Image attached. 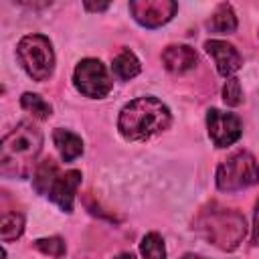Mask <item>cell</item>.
<instances>
[{
  "label": "cell",
  "mask_w": 259,
  "mask_h": 259,
  "mask_svg": "<svg viewBox=\"0 0 259 259\" xmlns=\"http://www.w3.org/2000/svg\"><path fill=\"white\" fill-rule=\"evenodd\" d=\"M172 113L166 103L152 95L125 103L117 117V130L127 142H146L168 130Z\"/></svg>",
  "instance_id": "1"
},
{
  "label": "cell",
  "mask_w": 259,
  "mask_h": 259,
  "mask_svg": "<svg viewBox=\"0 0 259 259\" xmlns=\"http://www.w3.org/2000/svg\"><path fill=\"white\" fill-rule=\"evenodd\" d=\"M42 148V134L32 121H20L0 146V172L8 178H28Z\"/></svg>",
  "instance_id": "2"
},
{
  "label": "cell",
  "mask_w": 259,
  "mask_h": 259,
  "mask_svg": "<svg viewBox=\"0 0 259 259\" xmlns=\"http://www.w3.org/2000/svg\"><path fill=\"white\" fill-rule=\"evenodd\" d=\"M192 229L217 249L235 251L245 239L247 223L239 210L210 202L208 206L200 208L192 221Z\"/></svg>",
  "instance_id": "3"
},
{
  "label": "cell",
  "mask_w": 259,
  "mask_h": 259,
  "mask_svg": "<svg viewBox=\"0 0 259 259\" xmlns=\"http://www.w3.org/2000/svg\"><path fill=\"white\" fill-rule=\"evenodd\" d=\"M32 184L38 194L51 198L63 212H73L75 194L81 184V172L79 170L61 172L57 162L53 158H47L36 166Z\"/></svg>",
  "instance_id": "4"
},
{
  "label": "cell",
  "mask_w": 259,
  "mask_h": 259,
  "mask_svg": "<svg viewBox=\"0 0 259 259\" xmlns=\"http://www.w3.org/2000/svg\"><path fill=\"white\" fill-rule=\"evenodd\" d=\"M18 61L26 75L34 81H47L55 71L53 45L45 34H26L16 47Z\"/></svg>",
  "instance_id": "5"
},
{
  "label": "cell",
  "mask_w": 259,
  "mask_h": 259,
  "mask_svg": "<svg viewBox=\"0 0 259 259\" xmlns=\"http://www.w3.org/2000/svg\"><path fill=\"white\" fill-rule=\"evenodd\" d=\"M217 188L223 192H237L259 182V164L251 152H235L217 168Z\"/></svg>",
  "instance_id": "6"
},
{
  "label": "cell",
  "mask_w": 259,
  "mask_h": 259,
  "mask_svg": "<svg viewBox=\"0 0 259 259\" xmlns=\"http://www.w3.org/2000/svg\"><path fill=\"white\" fill-rule=\"evenodd\" d=\"M73 85L81 95L101 99L111 91L113 81L99 59H83L73 71Z\"/></svg>",
  "instance_id": "7"
},
{
  "label": "cell",
  "mask_w": 259,
  "mask_h": 259,
  "mask_svg": "<svg viewBox=\"0 0 259 259\" xmlns=\"http://www.w3.org/2000/svg\"><path fill=\"white\" fill-rule=\"evenodd\" d=\"M178 4L174 0H134L130 12L134 20L146 28H158L174 18Z\"/></svg>",
  "instance_id": "8"
},
{
  "label": "cell",
  "mask_w": 259,
  "mask_h": 259,
  "mask_svg": "<svg viewBox=\"0 0 259 259\" xmlns=\"http://www.w3.org/2000/svg\"><path fill=\"white\" fill-rule=\"evenodd\" d=\"M206 130L217 148H227L233 146L241 134H243V123L239 115L221 111V109H208L206 113Z\"/></svg>",
  "instance_id": "9"
},
{
  "label": "cell",
  "mask_w": 259,
  "mask_h": 259,
  "mask_svg": "<svg viewBox=\"0 0 259 259\" xmlns=\"http://www.w3.org/2000/svg\"><path fill=\"white\" fill-rule=\"evenodd\" d=\"M206 53L214 59L217 71L223 77H233L241 67H243V57L241 53L227 40H219V38H210L204 42Z\"/></svg>",
  "instance_id": "10"
},
{
  "label": "cell",
  "mask_w": 259,
  "mask_h": 259,
  "mask_svg": "<svg viewBox=\"0 0 259 259\" xmlns=\"http://www.w3.org/2000/svg\"><path fill=\"white\" fill-rule=\"evenodd\" d=\"M196 51L188 45H170L162 51V63L170 73H184L196 65Z\"/></svg>",
  "instance_id": "11"
},
{
  "label": "cell",
  "mask_w": 259,
  "mask_h": 259,
  "mask_svg": "<svg viewBox=\"0 0 259 259\" xmlns=\"http://www.w3.org/2000/svg\"><path fill=\"white\" fill-rule=\"evenodd\" d=\"M53 142H55V146H57V150L65 162H73L75 158H79L83 154V140L69 130L57 127L53 132Z\"/></svg>",
  "instance_id": "12"
},
{
  "label": "cell",
  "mask_w": 259,
  "mask_h": 259,
  "mask_svg": "<svg viewBox=\"0 0 259 259\" xmlns=\"http://www.w3.org/2000/svg\"><path fill=\"white\" fill-rule=\"evenodd\" d=\"M111 69H113V73H115L117 79L130 81V79H134V77L142 71V65H140V59L134 55V51H130V49L123 47V49L117 53V57L113 59Z\"/></svg>",
  "instance_id": "13"
},
{
  "label": "cell",
  "mask_w": 259,
  "mask_h": 259,
  "mask_svg": "<svg viewBox=\"0 0 259 259\" xmlns=\"http://www.w3.org/2000/svg\"><path fill=\"white\" fill-rule=\"evenodd\" d=\"M208 28L212 32H219V34H229V32H235L237 30V16H235V10L231 4L223 2L214 8L210 20H208Z\"/></svg>",
  "instance_id": "14"
},
{
  "label": "cell",
  "mask_w": 259,
  "mask_h": 259,
  "mask_svg": "<svg viewBox=\"0 0 259 259\" xmlns=\"http://www.w3.org/2000/svg\"><path fill=\"white\" fill-rule=\"evenodd\" d=\"M24 233V217L18 210H6L2 214V225H0V239L4 243L18 239Z\"/></svg>",
  "instance_id": "15"
},
{
  "label": "cell",
  "mask_w": 259,
  "mask_h": 259,
  "mask_svg": "<svg viewBox=\"0 0 259 259\" xmlns=\"http://www.w3.org/2000/svg\"><path fill=\"white\" fill-rule=\"evenodd\" d=\"M20 105H22L24 111H28V113H30L32 117H36V119H49L51 113H53L51 103L45 101L38 93H30V91L22 93V97H20Z\"/></svg>",
  "instance_id": "16"
},
{
  "label": "cell",
  "mask_w": 259,
  "mask_h": 259,
  "mask_svg": "<svg viewBox=\"0 0 259 259\" xmlns=\"http://www.w3.org/2000/svg\"><path fill=\"white\" fill-rule=\"evenodd\" d=\"M140 253L144 259H166V245L160 233H148L142 237Z\"/></svg>",
  "instance_id": "17"
},
{
  "label": "cell",
  "mask_w": 259,
  "mask_h": 259,
  "mask_svg": "<svg viewBox=\"0 0 259 259\" xmlns=\"http://www.w3.org/2000/svg\"><path fill=\"white\" fill-rule=\"evenodd\" d=\"M32 247L45 255H51V257H63L67 253V247H65V241L61 237H45V239H36L32 243Z\"/></svg>",
  "instance_id": "18"
},
{
  "label": "cell",
  "mask_w": 259,
  "mask_h": 259,
  "mask_svg": "<svg viewBox=\"0 0 259 259\" xmlns=\"http://www.w3.org/2000/svg\"><path fill=\"white\" fill-rule=\"evenodd\" d=\"M223 101L231 107H237L243 103V89H241V81L237 77H229V81L223 87Z\"/></svg>",
  "instance_id": "19"
},
{
  "label": "cell",
  "mask_w": 259,
  "mask_h": 259,
  "mask_svg": "<svg viewBox=\"0 0 259 259\" xmlns=\"http://www.w3.org/2000/svg\"><path fill=\"white\" fill-rule=\"evenodd\" d=\"M253 243L259 245V200L255 206V217H253Z\"/></svg>",
  "instance_id": "20"
},
{
  "label": "cell",
  "mask_w": 259,
  "mask_h": 259,
  "mask_svg": "<svg viewBox=\"0 0 259 259\" xmlns=\"http://www.w3.org/2000/svg\"><path fill=\"white\" fill-rule=\"evenodd\" d=\"M83 6H85V10H89V12H103V10L109 8V4H91V2H85Z\"/></svg>",
  "instance_id": "21"
},
{
  "label": "cell",
  "mask_w": 259,
  "mask_h": 259,
  "mask_svg": "<svg viewBox=\"0 0 259 259\" xmlns=\"http://www.w3.org/2000/svg\"><path fill=\"white\" fill-rule=\"evenodd\" d=\"M113 259H136V255H132V253H119V255L113 257Z\"/></svg>",
  "instance_id": "22"
},
{
  "label": "cell",
  "mask_w": 259,
  "mask_h": 259,
  "mask_svg": "<svg viewBox=\"0 0 259 259\" xmlns=\"http://www.w3.org/2000/svg\"><path fill=\"white\" fill-rule=\"evenodd\" d=\"M182 259H204V257H200V255H194V253H186V255H182Z\"/></svg>",
  "instance_id": "23"
}]
</instances>
